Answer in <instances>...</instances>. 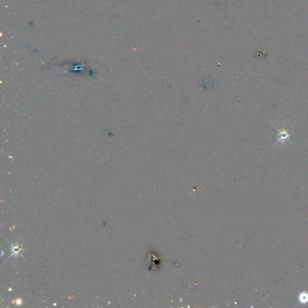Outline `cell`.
I'll return each mask as SVG.
<instances>
[{"label": "cell", "mask_w": 308, "mask_h": 308, "mask_svg": "<svg viewBox=\"0 0 308 308\" xmlns=\"http://www.w3.org/2000/svg\"><path fill=\"white\" fill-rule=\"evenodd\" d=\"M299 300H300L299 302H301V303H307V302H308L307 293H304V294H300Z\"/></svg>", "instance_id": "1"}]
</instances>
